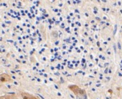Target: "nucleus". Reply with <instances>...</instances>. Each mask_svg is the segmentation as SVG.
Listing matches in <instances>:
<instances>
[{
    "mask_svg": "<svg viewBox=\"0 0 122 99\" xmlns=\"http://www.w3.org/2000/svg\"><path fill=\"white\" fill-rule=\"evenodd\" d=\"M68 88H69V90H71V91H72L74 93V94H85V91L80 89V88H79V86H77V85H75V84H73V85H69V86H68Z\"/></svg>",
    "mask_w": 122,
    "mask_h": 99,
    "instance_id": "1",
    "label": "nucleus"
},
{
    "mask_svg": "<svg viewBox=\"0 0 122 99\" xmlns=\"http://www.w3.org/2000/svg\"><path fill=\"white\" fill-rule=\"evenodd\" d=\"M11 80H12L11 77L7 73L0 74V83H7V82H10Z\"/></svg>",
    "mask_w": 122,
    "mask_h": 99,
    "instance_id": "2",
    "label": "nucleus"
},
{
    "mask_svg": "<svg viewBox=\"0 0 122 99\" xmlns=\"http://www.w3.org/2000/svg\"><path fill=\"white\" fill-rule=\"evenodd\" d=\"M20 95H21L23 99H37L35 96L26 92H21L20 93Z\"/></svg>",
    "mask_w": 122,
    "mask_h": 99,
    "instance_id": "3",
    "label": "nucleus"
},
{
    "mask_svg": "<svg viewBox=\"0 0 122 99\" xmlns=\"http://www.w3.org/2000/svg\"><path fill=\"white\" fill-rule=\"evenodd\" d=\"M0 99H5L4 97H2V96H0Z\"/></svg>",
    "mask_w": 122,
    "mask_h": 99,
    "instance_id": "4",
    "label": "nucleus"
},
{
    "mask_svg": "<svg viewBox=\"0 0 122 99\" xmlns=\"http://www.w3.org/2000/svg\"><path fill=\"white\" fill-rule=\"evenodd\" d=\"M1 1H2V0H0V2H1Z\"/></svg>",
    "mask_w": 122,
    "mask_h": 99,
    "instance_id": "5",
    "label": "nucleus"
}]
</instances>
